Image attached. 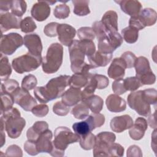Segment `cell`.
Listing matches in <instances>:
<instances>
[{"label": "cell", "instance_id": "obj_1", "mask_svg": "<svg viewBox=\"0 0 157 157\" xmlns=\"http://www.w3.org/2000/svg\"><path fill=\"white\" fill-rule=\"evenodd\" d=\"M70 78V75H61L52 78L44 86L35 88V98L41 103H47L61 97L66 87L69 85Z\"/></svg>", "mask_w": 157, "mask_h": 157}, {"label": "cell", "instance_id": "obj_2", "mask_svg": "<svg viewBox=\"0 0 157 157\" xmlns=\"http://www.w3.org/2000/svg\"><path fill=\"white\" fill-rule=\"evenodd\" d=\"M55 139L53 142V149L50 153L53 156L61 157L64 155V151L71 144L79 141L80 137L73 133L70 129L65 126L58 127L54 132Z\"/></svg>", "mask_w": 157, "mask_h": 157}, {"label": "cell", "instance_id": "obj_3", "mask_svg": "<svg viewBox=\"0 0 157 157\" xmlns=\"http://www.w3.org/2000/svg\"><path fill=\"white\" fill-rule=\"evenodd\" d=\"M1 121L4 123L5 130L11 139H17L26 125L25 120L21 117L20 111L12 107L1 115Z\"/></svg>", "mask_w": 157, "mask_h": 157}, {"label": "cell", "instance_id": "obj_4", "mask_svg": "<svg viewBox=\"0 0 157 157\" xmlns=\"http://www.w3.org/2000/svg\"><path fill=\"white\" fill-rule=\"evenodd\" d=\"M69 53L71 68L74 74L81 73L86 74L90 69H94L91 64L84 62L86 55L80 40H73L72 44L69 46Z\"/></svg>", "mask_w": 157, "mask_h": 157}, {"label": "cell", "instance_id": "obj_5", "mask_svg": "<svg viewBox=\"0 0 157 157\" xmlns=\"http://www.w3.org/2000/svg\"><path fill=\"white\" fill-rule=\"evenodd\" d=\"M63 48L59 43H53L48 48L42 58V69L46 74H53L58 71L63 63Z\"/></svg>", "mask_w": 157, "mask_h": 157}, {"label": "cell", "instance_id": "obj_6", "mask_svg": "<svg viewBox=\"0 0 157 157\" xmlns=\"http://www.w3.org/2000/svg\"><path fill=\"white\" fill-rule=\"evenodd\" d=\"M42 56H36L28 52L14 58L12 62V66L16 72L21 74L36 70L42 64Z\"/></svg>", "mask_w": 157, "mask_h": 157}, {"label": "cell", "instance_id": "obj_7", "mask_svg": "<svg viewBox=\"0 0 157 157\" xmlns=\"http://www.w3.org/2000/svg\"><path fill=\"white\" fill-rule=\"evenodd\" d=\"M115 134L111 132L104 131L98 134L93 147V156H109L110 148L115 142Z\"/></svg>", "mask_w": 157, "mask_h": 157}, {"label": "cell", "instance_id": "obj_8", "mask_svg": "<svg viewBox=\"0 0 157 157\" xmlns=\"http://www.w3.org/2000/svg\"><path fill=\"white\" fill-rule=\"evenodd\" d=\"M23 44V39L18 33H10L2 35L0 41L1 53L5 55H12Z\"/></svg>", "mask_w": 157, "mask_h": 157}, {"label": "cell", "instance_id": "obj_9", "mask_svg": "<svg viewBox=\"0 0 157 157\" xmlns=\"http://www.w3.org/2000/svg\"><path fill=\"white\" fill-rule=\"evenodd\" d=\"M142 92V90L132 91L128 96L127 101L129 107L134 110L139 115L148 117L151 113V107L150 105L144 99Z\"/></svg>", "mask_w": 157, "mask_h": 157}, {"label": "cell", "instance_id": "obj_10", "mask_svg": "<svg viewBox=\"0 0 157 157\" xmlns=\"http://www.w3.org/2000/svg\"><path fill=\"white\" fill-rule=\"evenodd\" d=\"M12 95L13 97L15 103L25 111H31L33 107L37 105L36 100L29 93L28 91L22 88L19 87Z\"/></svg>", "mask_w": 157, "mask_h": 157}, {"label": "cell", "instance_id": "obj_11", "mask_svg": "<svg viewBox=\"0 0 157 157\" xmlns=\"http://www.w3.org/2000/svg\"><path fill=\"white\" fill-rule=\"evenodd\" d=\"M19 17L12 12L1 13L0 16V28L1 33H5L10 29H19L21 21Z\"/></svg>", "mask_w": 157, "mask_h": 157}, {"label": "cell", "instance_id": "obj_12", "mask_svg": "<svg viewBox=\"0 0 157 157\" xmlns=\"http://www.w3.org/2000/svg\"><path fill=\"white\" fill-rule=\"evenodd\" d=\"M76 34L75 29L70 25L66 23L59 24L57 27L58 40L64 45L69 47L73 42Z\"/></svg>", "mask_w": 157, "mask_h": 157}, {"label": "cell", "instance_id": "obj_13", "mask_svg": "<svg viewBox=\"0 0 157 157\" xmlns=\"http://www.w3.org/2000/svg\"><path fill=\"white\" fill-rule=\"evenodd\" d=\"M23 40L24 45L28 48L29 53L36 56H41L43 47L39 35L35 33L25 35Z\"/></svg>", "mask_w": 157, "mask_h": 157}, {"label": "cell", "instance_id": "obj_14", "mask_svg": "<svg viewBox=\"0 0 157 157\" xmlns=\"http://www.w3.org/2000/svg\"><path fill=\"white\" fill-rule=\"evenodd\" d=\"M50 7L47 1H38L34 4L31 10V16L38 21H45L50 14Z\"/></svg>", "mask_w": 157, "mask_h": 157}, {"label": "cell", "instance_id": "obj_15", "mask_svg": "<svg viewBox=\"0 0 157 157\" xmlns=\"http://www.w3.org/2000/svg\"><path fill=\"white\" fill-rule=\"evenodd\" d=\"M133 124V120L129 115H123L113 118L110 120V126L113 132L120 133L129 129Z\"/></svg>", "mask_w": 157, "mask_h": 157}, {"label": "cell", "instance_id": "obj_16", "mask_svg": "<svg viewBox=\"0 0 157 157\" xmlns=\"http://www.w3.org/2000/svg\"><path fill=\"white\" fill-rule=\"evenodd\" d=\"M52 132L48 129L40 134L37 139L35 141L36 148L38 153H50L53 149Z\"/></svg>", "mask_w": 157, "mask_h": 157}, {"label": "cell", "instance_id": "obj_17", "mask_svg": "<svg viewBox=\"0 0 157 157\" xmlns=\"http://www.w3.org/2000/svg\"><path fill=\"white\" fill-rule=\"evenodd\" d=\"M126 69L124 60L121 58H115L112 61L107 70V74L110 78L112 79L123 78L125 74Z\"/></svg>", "mask_w": 157, "mask_h": 157}, {"label": "cell", "instance_id": "obj_18", "mask_svg": "<svg viewBox=\"0 0 157 157\" xmlns=\"http://www.w3.org/2000/svg\"><path fill=\"white\" fill-rule=\"evenodd\" d=\"M148 123L147 120L142 117H138L134 124L129 128V134L131 138L134 140H139L143 138L147 129Z\"/></svg>", "mask_w": 157, "mask_h": 157}, {"label": "cell", "instance_id": "obj_19", "mask_svg": "<svg viewBox=\"0 0 157 157\" xmlns=\"http://www.w3.org/2000/svg\"><path fill=\"white\" fill-rule=\"evenodd\" d=\"M105 104L107 109L112 112H121L126 108L125 100L115 94L109 95L106 98Z\"/></svg>", "mask_w": 157, "mask_h": 157}, {"label": "cell", "instance_id": "obj_20", "mask_svg": "<svg viewBox=\"0 0 157 157\" xmlns=\"http://www.w3.org/2000/svg\"><path fill=\"white\" fill-rule=\"evenodd\" d=\"M120 6L121 10L131 17L136 16L142 10V4L138 1L134 0H121L115 1Z\"/></svg>", "mask_w": 157, "mask_h": 157}, {"label": "cell", "instance_id": "obj_21", "mask_svg": "<svg viewBox=\"0 0 157 157\" xmlns=\"http://www.w3.org/2000/svg\"><path fill=\"white\" fill-rule=\"evenodd\" d=\"M62 102L68 107L77 104L82 99V91L79 88L70 87L61 96Z\"/></svg>", "mask_w": 157, "mask_h": 157}, {"label": "cell", "instance_id": "obj_22", "mask_svg": "<svg viewBox=\"0 0 157 157\" xmlns=\"http://www.w3.org/2000/svg\"><path fill=\"white\" fill-rule=\"evenodd\" d=\"M112 58V54L103 53L99 51L95 52L92 55L88 57L90 64L94 68L106 66L110 62Z\"/></svg>", "mask_w": 157, "mask_h": 157}, {"label": "cell", "instance_id": "obj_23", "mask_svg": "<svg viewBox=\"0 0 157 157\" xmlns=\"http://www.w3.org/2000/svg\"><path fill=\"white\" fill-rule=\"evenodd\" d=\"M101 21L109 33L118 31V15L115 11H107L103 15Z\"/></svg>", "mask_w": 157, "mask_h": 157}, {"label": "cell", "instance_id": "obj_24", "mask_svg": "<svg viewBox=\"0 0 157 157\" xmlns=\"http://www.w3.org/2000/svg\"><path fill=\"white\" fill-rule=\"evenodd\" d=\"M137 17L144 28L155 24L157 20V13L151 8H145L140 11Z\"/></svg>", "mask_w": 157, "mask_h": 157}, {"label": "cell", "instance_id": "obj_25", "mask_svg": "<svg viewBox=\"0 0 157 157\" xmlns=\"http://www.w3.org/2000/svg\"><path fill=\"white\" fill-rule=\"evenodd\" d=\"M48 129V124L45 121H37L26 132L28 140L36 141L40 134Z\"/></svg>", "mask_w": 157, "mask_h": 157}, {"label": "cell", "instance_id": "obj_26", "mask_svg": "<svg viewBox=\"0 0 157 157\" xmlns=\"http://www.w3.org/2000/svg\"><path fill=\"white\" fill-rule=\"evenodd\" d=\"M136 75L137 78L152 71L150 68V63L148 59L144 56L137 58L134 64Z\"/></svg>", "mask_w": 157, "mask_h": 157}, {"label": "cell", "instance_id": "obj_27", "mask_svg": "<svg viewBox=\"0 0 157 157\" xmlns=\"http://www.w3.org/2000/svg\"><path fill=\"white\" fill-rule=\"evenodd\" d=\"M82 102H85L89 109H90L93 113H99L102 110L104 105L103 99L100 96L94 94Z\"/></svg>", "mask_w": 157, "mask_h": 157}, {"label": "cell", "instance_id": "obj_28", "mask_svg": "<svg viewBox=\"0 0 157 157\" xmlns=\"http://www.w3.org/2000/svg\"><path fill=\"white\" fill-rule=\"evenodd\" d=\"M90 72L86 74L81 73H75L71 76L69 80V86L72 88H79L85 87L88 80V77Z\"/></svg>", "mask_w": 157, "mask_h": 157}, {"label": "cell", "instance_id": "obj_29", "mask_svg": "<svg viewBox=\"0 0 157 157\" xmlns=\"http://www.w3.org/2000/svg\"><path fill=\"white\" fill-rule=\"evenodd\" d=\"M72 2L74 4V13L77 16H86L90 13L89 8V1L87 0H73Z\"/></svg>", "mask_w": 157, "mask_h": 157}, {"label": "cell", "instance_id": "obj_30", "mask_svg": "<svg viewBox=\"0 0 157 157\" xmlns=\"http://www.w3.org/2000/svg\"><path fill=\"white\" fill-rule=\"evenodd\" d=\"M12 74L11 66L9 62V59L6 55L1 54L0 60V78L1 81L8 80Z\"/></svg>", "mask_w": 157, "mask_h": 157}, {"label": "cell", "instance_id": "obj_31", "mask_svg": "<svg viewBox=\"0 0 157 157\" xmlns=\"http://www.w3.org/2000/svg\"><path fill=\"white\" fill-rule=\"evenodd\" d=\"M121 34L123 35V39L128 44L135 43L139 37V31L132 27L128 26L121 30Z\"/></svg>", "mask_w": 157, "mask_h": 157}, {"label": "cell", "instance_id": "obj_32", "mask_svg": "<svg viewBox=\"0 0 157 157\" xmlns=\"http://www.w3.org/2000/svg\"><path fill=\"white\" fill-rule=\"evenodd\" d=\"M71 113L76 119H84L89 115V108L85 102L82 101L81 103L74 107L71 110Z\"/></svg>", "mask_w": 157, "mask_h": 157}, {"label": "cell", "instance_id": "obj_33", "mask_svg": "<svg viewBox=\"0 0 157 157\" xmlns=\"http://www.w3.org/2000/svg\"><path fill=\"white\" fill-rule=\"evenodd\" d=\"M86 120L89 123L91 131H93L95 128H99L104 124L105 117L99 113H92L88 117Z\"/></svg>", "mask_w": 157, "mask_h": 157}, {"label": "cell", "instance_id": "obj_34", "mask_svg": "<svg viewBox=\"0 0 157 157\" xmlns=\"http://www.w3.org/2000/svg\"><path fill=\"white\" fill-rule=\"evenodd\" d=\"M27 9L26 2L22 0H13L11 1L10 10L14 15L21 17Z\"/></svg>", "mask_w": 157, "mask_h": 157}, {"label": "cell", "instance_id": "obj_35", "mask_svg": "<svg viewBox=\"0 0 157 157\" xmlns=\"http://www.w3.org/2000/svg\"><path fill=\"white\" fill-rule=\"evenodd\" d=\"M95 142L96 136L91 132L85 136L80 137V145L82 149L85 150H90L93 148Z\"/></svg>", "mask_w": 157, "mask_h": 157}, {"label": "cell", "instance_id": "obj_36", "mask_svg": "<svg viewBox=\"0 0 157 157\" xmlns=\"http://www.w3.org/2000/svg\"><path fill=\"white\" fill-rule=\"evenodd\" d=\"M107 41L113 51L118 48L123 43V39L118 32H109L106 37Z\"/></svg>", "mask_w": 157, "mask_h": 157}, {"label": "cell", "instance_id": "obj_37", "mask_svg": "<svg viewBox=\"0 0 157 157\" xmlns=\"http://www.w3.org/2000/svg\"><path fill=\"white\" fill-rule=\"evenodd\" d=\"M72 129L74 132L79 137L85 136L92 131L89 123L86 120L85 121L74 123L72 125Z\"/></svg>", "mask_w": 157, "mask_h": 157}, {"label": "cell", "instance_id": "obj_38", "mask_svg": "<svg viewBox=\"0 0 157 157\" xmlns=\"http://www.w3.org/2000/svg\"><path fill=\"white\" fill-rule=\"evenodd\" d=\"M1 115L5 111L12 108L13 104L15 103L12 94L1 92Z\"/></svg>", "mask_w": 157, "mask_h": 157}, {"label": "cell", "instance_id": "obj_39", "mask_svg": "<svg viewBox=\"0 0 157 157\" xmlns=\"http://www.w3.org/2000/svg\"><path fill=\"white\" fill-rule=\"evenodd\" d=\"M92 29L97 37L98 40L104 39L109 33V31L107 30L106 28L101 21H94L92 24Z\"/></svg>", "mask_w": 157, "mask_h": 157}, {"label": "cell", "instance_id": "obj_40", "mask_svg": "<svg viewBox=\"0 0 157 157\" xmlns=\"http://www.w3.org/2000/svg\"><path fill=\"white\" fill-rule=\"evenodd\" d=\"M19 88L18 82L13 79H8L1 85V92L12 94Z\"/></svg>", "mask_w": 157, "mask_h": 157}, {"label": "cell", "instance_id": "obj_41", "mask_svg": "<svg viewBox=\"0 0 157 157\" xmlns=\"http://www.w3.org/2000/svg\"><path fill=\"white\" fill-rule=\"evenodd\" d=\"M124 80V85L126 91H134L143 86L137 77H127Z\"/></svg>", "mask_w": 157, "mask_h": 157}, {"label": "cell", "instance_id": "obj_42", "mask_svg": "<svg viewBox=\"0 0 157 157\" xmlns=\"http://www.w3.org/2000/svg\"><path fill=\"white\" fill-rule=\"evenodd\" d=\"M70 14V8L66 4L57 5L53 10L54 16L58 19H64L67 18Z\"/></svg>", "mask_w": 157, "mask_h": 157}, {"label": "cell", "instance_id": "obj_43", "mask_svg": "<svg viewBox=\"0 0 157 157\" xmlns=\"http://www.w3.org/2000/svg\"><path fill=\"white\" fill-rule=\"evenodd\" d=\"M37 28L34 21L30 17H26L23 19L20 24V29L23 33H29L33 32Z\"/></svg>", "mask_w": 157, "mask_h": 157}, {"label": "cell", "instance_id": "obj_44", "mask_svg": "<svg viewBox=\"0 0 157 157\" xmlns=\"http://www.w3.org/2000/svg\"><path fill=\"white\" fill-rule=\"evenodd\" d=\"M95 36L93 29L90 27H81L77 31V36L80 40H93Z\"/></svg>", "mask_w": 157, "mask_h": 157}, {"label": "cell", "instance_id": "obj_45", "mask_svg": "<svg viewBox=\"0 0 157 157\" xmlns=\"http://www.w3.org/2000/svg\"><path fill=\"white\" fill-rule=\"evenodd\" d=\"M37 84V80L33 74H29L23 77L21 82V88L26 91L31 90L36 88Z\"/></svg>", "mask_w": 157, "mask_h": 157}, {"label": "cell", "instance_id": "obj_46", "mask_svg": "<svg viewBox=\"0 0 157 157\" xmlns=\"http://www.w3.org/2000/svg\"><path fill=\"white\" fill-rule=\"evenodd\" d=\"M142 95L144 99L148 104H156L157 102V91L154 88L142 90Z\"/></svg>", "mask_w": 157, "mask_h": 157}, {"label": "cell", "instance_id": "obj_47", "mask_svg": "<svg viewBox=\"0 0 157 157\" xmlns=\"http://www.w3.org/2000/svg\"><path fill=\"white\" fill-rule=\"evenodd\" d=\"M69 110V107L65 105L62 101H58L53 105V112L59 116H66Z\"/></svg>", "mask_w": 157, "mask_h": 157}, {"label": "cell", "instance_id": "obj_48", "mask_svg": "<svg viewBox=\"0 0 157 157\" xmlns=\"http://www.w3.org/2000/svg\"><path fill=\"white\" fill-rule=\"evenodd\" d=\"M124 61L126 68H132L134 67V64L137 59L136 55L130 51L124 52L120 56Z\"/></svg>", "mask_w": 157, "mask_h": 157}, {"label": "cell", "instance_id": "obj_49", "mask_svg": "<svg viewBox=\"0 0 157 157\" xmlns=\"http://www.w3.org/2000/svg\"><path fill=\"white\" fill-rule=\"evenodd\" d=\"M48 106L45 104L36 105L32 109V113L34 115L37 117H44L48 113Z\"/></svg>", "mask_w": 157, "mask_h": 157}, {"label": "cell", "instance_id": "obj_50", "mask_svg": "<svg viewBox=\"0 0 157 157\" xmlns=\"http://www.w3.org/2000/svg\"><path fill=\"white\" fill-rule=\"evenodd\" d=\"M124 79L119 78L115 80L112 85V88L113 93L117 95H121L126 93V90L124 85Z\"/></svg>", "mask_w": 157, "mask_h": 157}, {"label": "cell", "instance_id": "obj_51", "mask_svg": "<svg viewBox=\"0 0 157 157\" xmlns=\"http://www.w3.org/2000/svg\"><path fill=\"white\" fill-rule=\"evenodd\" d=\"M93 76L96 82L97 89H104L109 85V80L106 76L98 74H94Z\"/></svg>", "mask_w": 157, "mask_h": 157}, {"label": "cell", "instance_id": "obj_52", "mask_svg": "<svg viewBox=\"0 0 157 157\" xmlns=\"http://www.w3.org/2000/svg\"><path fill=\"white\" fill-rule=\"evenodd\" d=\"M59 23L56 22H51L45 25L44 29V34L50 37L57 36V27Z\"/></svg>", "mask_w": 157, "mask_h": 157}, {"label": "cell", "instance_id": "obj_53", "mask_svg": "<svg viewBox=\"0 0 157 157\" xmlns=\"http://www.w3.org/2000/svg\"><path fill=\"white\" fill-rule=\"evenodd\" d=\"M124 149L120 144L113 143L109 150V156H123Z\"/></svg>", "mask_w": 157, "mask_h": 157}, {"label": "cell", "instance_id": "obj_54", "mask_svg": "<svg viewBox=\"0 0 157 157\" xmlns=\"http://www.w3.org/2000/svg\"><path fill=\"white\" fill-rule=\"evenodd\" d=\"M24 150L29 155L35 156L39 153L36 148V142L28 140L24 144Z\"/></svg>", "mask_w": 157, "mask_h": 157}, {"label": "cell", "instance_id": "obj_55", "mask_svg": "<svg viewBox=\"0 0 157 157\" xmlns=\"http://www.w3.org/2000/svg\"><path fill=\"white\" fill-rule=\"evenodd\" d=\"M6 156H22L23 153L21 149L17 145H11L7 147L6 151Z\"/></svg>", "mask_w": 157, "mask_h": 157}, {"label": "cell", "instance_id": "obj_56", "mask_svg": "<svg viewBox=\"0 0 157 157\" xmlns=\"http://www.w3.org/2000/svg\"><path fill=\"white\" fill-rule=\"evenodd\" d=\"M138 78L140 81L142 85H152L156 82V76L152 71L139 77Z\"/></svg>", "mask_w": 157, "mask_h": 157}, {"label": "cell", "instance_id": "obj_57", "mask_svg": "<svg viewBox=\"0 0 157 157\" xmlns=\"http://www.w3.org/2000/svg\"><path fill=\"white\" fill-rule=\"evenodd\" d=\"M126 155L128 157H142V152L139 146L132 145L128 148Z\"/></svg>", "mask_w": 157, "mask_h": 157}, {"label": "cell", "instance_id": "obj_58", "mask_svg": "<svg viewBox=\"0 0 157 157\" xmlns=\"http://www.w3.org/2000/svg\"><path fill=\"white\" fill-rule=\"evenodd\" d=\"M11 1H1L0 2V10L1 12H7L10 9V6H11Z\"/></svg>", "mask_w": 157, "mask_h": 157}, {"label": "cell", "instance_id": "obj_59", "mask_svg": "<svg viewBox=\"0 0 157 157\" xmlns=\"http://www.w3.org/2000/svg\"><path fill=\"white\" fill-rule=\"evenodd\" d=\"M147 123H148V124L150 125V126L151 128H154L156 129V112H155L153 114L151 115L148 118V121H147Z\"/></svg>", "mask_w": 157, "mask_h": 157}, {"label": "cell", "instance_id": "obj_60", "mask_svg": "<svg viewBox=\"0 0 157 157\" xmlns=\"http://www.w3.org/2000/svg\"><path fill=\"white\" fill-rule=\"evenodd\" d=\"M1 147H2L6 142V136L4 130H1Z\"/></svg>", "mask_w": 157, "mask_h": 157}]
</instances>
